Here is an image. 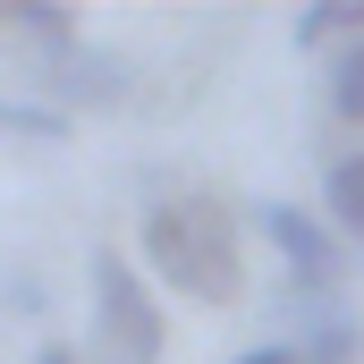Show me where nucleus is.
<instances>
[{
    "label": "nucleus",
    "mask_w": 364,
    "mask_h": 364,
    "mask_svg": "<svg viewBox=\"0 0 364 364\" xmlns=\"http://www.w3.org/2000/svg\"><path fill=\"white\" fill-rule=\"evenodd\" d=\"M144 272H161L186 305H237V220L212 195H178L144 212Z\"/></svg>",
    "instance_id": "nucleus-1"
},
{
    "label": "nucleus",
    "mask_w": 364,
    "mask_h": 364,
    "mask_svg": "<svg viewBox=\"0 0 364 364\" xmlns=\"http://www.w3.org/2000/svg\"><path fill=\"white\" fill-rule=\"evenodd\" d=\"M93 364H161V305L127 255H93Z\"/></svg>",
    "instance_id": "nucleus-2"
},
{
    "label": "nucleus",
    "mask_w": 364,
    "mask_h": 364,
    "mask_svg": "<svg viewBox=\"0 0 364 364\" xmlns=\"http://www.w3.org/2000/svg\"><path fill=\"white\" fill-rule=\"evenodd\" d=\"M34 77L51 85V110H60V102H77V110H110V102H127V85H136V68H127L119 51H102V43L34 51Z\"/></svg>",
    "instance_id": "nucleus-3"
},
{
    "label": "nucleus",
    "mask_w": 364,
    "mask_h": 364,
    "mask_svg": "<svg viewBox=\"0 0 364 364\" xmlns=\"http://www.w3.org/2000/svg\"><path fill=\"white\" fill-rule=\"evenodd\" d=\"M255 229L279 246L288 279H305V288H331V279L348 272V255H339V229H331V220H314V212H296V203H263V212H255Z\"/></svg>",
    "instance_id": "nucleus-4"
},
{
    "label": "nucleus",
    "mask_w": 364,
    "mask_h": 364,
    "mask_svg": "<svg viewBox=\"0 0 364 364\" xmlns=\"http://www.w3.org/2000/svg\"><path fill=\"white\" fill-rule=\"evenodd\" d=\"M0 26H9L17 43H34V51H68V43H85L77 17H68L60 0H0Z\"/></svg>",
    "instance_id": "nucleus-5"
},
{
    "label": "nucleus",
    "mask_w": 364,
    "mask_h": 364,
    "mask_svg": "<svg viewBox=\"0 0 364 364\" xmlns=\"http://www.w3.org/2000/svg\"><path fill=\"white\" fill-rule=\"evenodd\" d=\"M364 34V0H322L296 17V51H348Z\"/></svg>",
    "instance_id": "nucleus-6"
},
{
    "label": "nucleus",
    "mask_w": 364,
    "mask_h": 364,
    "mask_svg": "<svg viewBox=\"0 0 364 364\" xmlns=\"http://www.w3.org/2000/svg\"><path fill=\"white\" fill-rule=\"evenodd\" d=\"M322 203H331V229L364 246V153L331 161V178H322Z\"/></svg>",
    "instance_id": "nucleus-7"
},
{
    "label": "nucleus",
    "mask_w": 364,
    "mask_h": 364,
    "mask_svg": "<svg viewBox=\"0 0 364 364\" xmlns=\"http://www.w3.org/2000/svg\"><path fill=\"white\" fill-rule=\"evenodd\" d=\"M322 77H331V110L364 127V34L348 43V51H331V68H322Z\"/></svg>",
    "instance_id": "nucleus-8"
},
{
    "label": "nucleus",
    "mask_w": 364,
    "mask_h": 364,
    "mask_svg": "<svg viewBox=\"0 0 364 364\" xmlns=\"http://www.w3.org/2000/svg\"><path fill=\"white\" fill-rule=\"evenodd\" d=\"M0 127L26 144H68V110H51V102H0Z\"/></svg>",
    "instance_id": "nucleus-9"
},
{
    "label": "nucleus",
    "mask_w": 364,
    "mask_h": 364,
    "mask_svg": "<svg viewBox=\"0 0 364 364\" xmlns=\"http://www.w3.org/2000/svg\"><path fill=\"white\" fill-rule=\"evenodd\" d=\"M288 348H296V364H356V322H322V331H305Z\"/></svg>",
    "instance_id": "nucleus-10"
},
{
    "label": "nucleus",
    "mask_w": 364,
    "mask_h": 364,
    "mask_svg": "<svg viewBox=\"0 0 364 364\" xmlns=\"http://www.w3.org/2000/svg\"><path fill=\"white\" fill-rule=\"evenodd\" d=\"M229 364H296V348L288 339H263V348H246V356H229Z\"/></svg>",
    "instance_id": "nucleus-11"
},
{
    "label": "nucleus",
    "mask_w": 364,
    "mask_h": 364,
    "mask_svg": "<svg viewBox=\"0 0 364 364\" xmlns=\"http://www.w3.org/2000/svg\"><path fill=\"white\" fill-rule=\"evenodd\" d=\"M34 364H77V356H68V348H34Z\"/></svg>",
    "instance_id": "nucleus-12"
}]
</instances>
